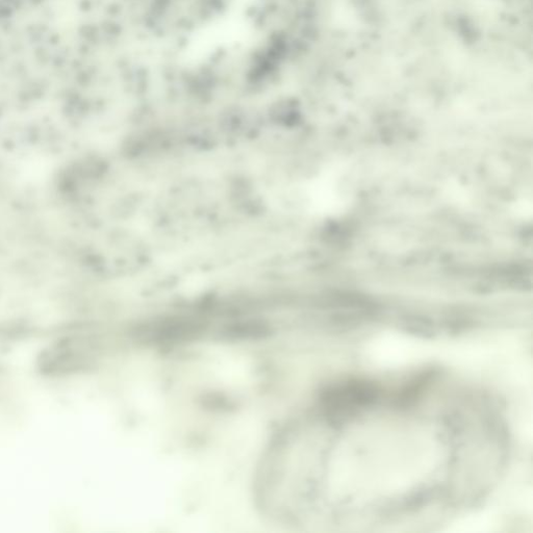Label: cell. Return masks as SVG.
Instances as JSON below:
<instances>
[{"label":"cell","mask_w":533,"mask_h":533,"mask_svg":"<svg viewBox=\"0 0 533 533\" xmlns=\"http://www.w3.org/2000/svg\"><path fill=\"white\" fill-rule=\"evenodd\" d=\"M366 350L371 363L389 369L419 363L434 352L433 347L424 341L396 333H387L374 338Z\"/></svg>","instance_id":"1"},{"label":"cell","mask_w":533,"mask_h":533,"mask_svg":"<svg viewBox=\"0 0 533 533\" xmlns=\"http://www.w3.org/2000/svg\"><path fill=\"white\" fill-rule=\"evenodd\" d=\"M499 522L496 517L489 513H479L462 517L446 529L453 533H487L496 530Z\"/></svg>","instance_id":"2"}]
</instances>
